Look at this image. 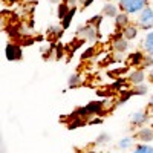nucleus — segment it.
<instances>
[{
  "label": "nucleus",
  "instance_id": "f3484780",
  "mask_svg": "<svg viewBox=\"0 0 153 153\" xmlns=\"http://www.w3.org/2000/svg\"><path fill=\"white\" fill-rule=\"evenodd\" d=\"M132 153H153V146L150 144H139L133 149Z\"/></svg>",
  "mask_w": 153,
  "mask_h": 153
},
{
  "label": "nucleus",
  "instance_id": "f03ea898",
  "mask_svg": "<svg viewBox=\"0 0 153 153\" xmlns=\"http://www.w3.org/2000/svg\"><path fill=\"white\" fill-rule=\"evenodd\" d=\"M100 25H89V23H86V25H83V26L76 28L75 34H76V37H78L80 40L94 43L100 37Z\"/></svg>",
  "mask_w": 153,
  "mask_h": 153
},
{
  "label": "nucleus",
  "instance_id": "9b49d317",
  "mask_svg": "<svg viewBox=\"0 0 153 153\" xmlns=\"http://www.w3.org/2000/svg\"><path fill=\"white\" fill-rule=\"evenodd\" d=\"M120 14V11H118V6L115 5V3H106L103 6V16L104 17H110V19H115Z\"/></svg>",
  "mask_w": 153,
  "mask_h": 153
},
{
  "label": "nucleus",
  "instance_id": "423d86ee",
  "mask_svg": "<svg viewBox=\"0 0 153 153\" xmlns=\"http://www.w3.org/2000/svg\"><path fill=\"white\" fill-rule=\"evenodd\" d=\"M146 80V72L143 68H136L133 71H130L127 74V81H129L132 86H138V84H143Z\"/></svg>",
  "mask_w": 153,
  "mask_h": 153
},
{
  "label": "nucleus",
  "instance_id": "1a4fd4ad",
  "mask_svg": "<svg viewBox=\"0 0 153 153\" xmlns=\"http://www.w3.org/2000/svg\"><path fill=\"white\" fill-rule=\"evenodd\" d=\"M135 138L138 141L141 143H150L153 139V127H143V129H139L136 133H135Z\"/></svg>",
  "mask_w": 153,
  "mask_h": 153
},
{
  "label": "nucleus",
  "instance_id": "39448f33",
  "mask_svg": "<svg viewBox=\"0 0 153 153\" xmlns=\"http://www.w3.org/2000/svg\"><path fill=\"white\" fill-rule=\"evenodd\" d=\"M5 57L8 61H19L23 57V51L22 46L17 43H8L5 48Z\"/></svg>",
  "mask_w": 153,
  "mask_h": 153
},
{
  "label": "nucleus",
  "instance_id": "a211bd4d",
  "mask_svg": "<svg viewBox=\"0 0 153 153\" xmlns=\"http://www.w3.org/2000/svg\"><path fill=\"white\" fill-rule=\"evenodd\" d=\"M130 63H132V65H143V61H144V55H143V52H139V51H138V52H135V54H132L130 57Z\"/></svg>",
  "mask_w": 153,
  "mask_h": 153
},
{
  "label": "nucleus",
  "instance_id": "5701e85b",
  "mask_svg": "<svg viewBox=\"0 0 153 153\" xmlns=\"http://www.w3.org/2000/svg\"><path fill=\"white\" fill-rule=\"evenodd\" d=\"M94 52H95V48H94V46H89V48L84 51V52H83L81 58H83V60H87V57L92 58V57H94Z\"/></svg>",
  "mask_w": 153,
  "mask_h": 153
},
{
  "label": "nucleus",
  "instance_id": "ddd939ff",
  "mask_svg": "<svg viewBox=\"0 0 153 153\" xmlns=\"http://www.w3.org/2000/svg\"><path fill=\"white\" fill-rule=\"evenodd\" d=\"M143 48H144V51H146L150 57H153V31H150V32L146 35L144 43H143Z\"/></svg>",
  "mask_w": 153,
  "mask_h": 153
},
{
  "label": "nucleus",
  "instance_id": "7ed1b4c3",
  "mask_svg": "<svg viewBox=\"0 0 153 153\" xmlns=\"http://www.w3.org/2000/svg\"><path fill=\"white\" fill-rule=\"evenodd\" d=\"M120 8L126 14H139L147 8V0H118Z\"/></svg>",
  "mask_w": 153,
  "mask_h": 153
},
{
  "label": "nucleus",
  "instance_id": "dca6fc26",
  "mask_svg": "<svg viewBox=\"0 0 153 153\" xmlns=\"http://www.w3.org/2000/svg\"><path fill=\"white\" fill-rule=\"evenodd\" d=\"M69 11H71V6H69V5H66L65 2H61V3L58 5V9H57V16H58V19H60V20H63V19L66 17V14H68Z\"/></svg>",
  "mask_w": 153,
  "mask_h": 153
},
{
  "label": "nucleus",
  "instance_id": "cd10ccee",
  "mask_svg": "<svg viewBox=\"0 0 153 153\" xmlns=\"http://www.w3.org/2000/svg\"><path fill=\"white\" fill-rule=\"evenodd\" d=\"M149 78L152 80V83H153V68L150 69V74H149Z\"/></svg>",
  "mask_w": 153,
  "mask_h": 153
},
{
  "label": "nucleus",
  "instance_id": "c85d7f7f",
  "mask_svg": "<svg viewBox=\"0 0 153 153\" xmlns=\"http://www.w3.org/2000/svg\"><path fill=\"white\" fill-rule=\"evenodd\" d=\"M49 2H51V3H57V5H60L63 0H49Z\"/></svg>",
  "mask_w": 153,
  "mask_h": 153
},
{
  "label": "nucleus",
  "instance_id": "c756f323",
  "mask_svg": "<svg viewBox=\"0 0 153 153\" xmlns=\"http://www.w3.org/2000/svg\"><path fill=\"white\" fill-rule=\"evenodd\" d=\"M149 106H152V109H153V95L150 97V103H149Z\"/></svg>",
  "mask_w": 153,
  "mask_h": 153
},
{
  "label": "nucleus",
  "instance_id": "b1692460",
  "mask_svg": "<svg viewBox=\"0 0 153 153\" xmlns=\"http://www.w3.org/2000/svg\"><path fill=\"white\" fill-rule=\"evenodd\" d=\"M141 66H143V69H144V68H147V66H152V68H153V58H152L150 55H149V57H146Z\"/></svg>",
  "mask_w": 153,
  "mask_h": 153
},
{
  "label": "nucleus",
  "instance_id": "6e6552de",
  "mask_svg": "<svg viewBox=\"0 0 153 153\" xmlns=\"http://www.w3.org/2000/svg\"><path fill=\"white\" fill-rule=\"evenodd\" d=\"M112 49H113V52H117V54H124V52H127V49H129V42H127L126 38L120 34V35L113 40Z\"/></svg>",
  "mask_w": 153,
  "mask_h": 153
},
{
  "label": "nucleus",
  "instance_id": "9d476101",
  "mask_svg": "<svg viewBox=\"0 0 153 153\" xmlns=\"http://www.w3.org/2000/svg\"><path fill=\"white\" fill-rule=\"evenodd\" d=\"M120 34L126 38L127 42H129V40H133V38L138 35V26H136V25H127L124 29H121Z\"/></svg>",
  "mask_w": 153,
  "mask_h": 153
},
{
  "label": "nucleus",
  "instance_id": "aec40b11",
  "mask_svg": "<svg viewBox=\"0 0 153 153\" xmlns=\"http://www.w3.org/2000/svg\"><path fill=\"white\" fill-rule=\"evenodd\" d=\"M147 92H149V86H147L146 83L138 84V86H135V89H133V94H135V95H139V97L147 95Z\"/></svg>",
  "mask_w": 153,
  "mask_h": 153
},
{
  "label": "nucleus",
  "instance_id": "a878e982",
  "mask_svg": "<svg viewBox=\"0 0 153 153\" xmlns=\"http://www.w3.org/2000/svg\"><path fill=\"white\" fill-rule=\"evenodd\" d=\"M66 5H69L71 8H74V6H76V3H78V0H63Z\"/></svg>",
  "mask_w": 153,
  "mask_h": 153
},
{
  "label": "nucleus",
  "instance_id": "412c9836",
  "mask_svg": "<svg viewBox=\"0 0 153 153\" xmlns=\"http://www.w3.org/2000/svg\"><path fill=\"white\" fill-rule=\"evenodd\" d=\"M84 124H86V121H84L83 118H74V120H72V123L68 126V129H69V130H72V129L81 127V126H84Z\"/></svg>",
  "mask_w": 153,
  "mask_h": 153
},
{
  "label": "nucleus",
  "instance_id": "f257e3e1",
  "mask_svg": "<svg viewBox=\"0 0 153 153\" xmlns=\"http://www.w3.org/2000/svg\"><path fill=\"white\" fill-rule=\"evenodd\" d=\"M104 110V101H91L89 104L76 109L74 112V117L76 118H87V117H95V115L101 113Z\"/></svg>",
  "mask_w": 153,
  "mask_h": 153
},
{
  "label": "nucleus",
  "instance_id": "2eb2a0df",
  "mask_svg": "<svg viewBox=\"0 0 153 153\" xmlns=\"http://www.w3.org/2000/svg\"><path fill=\"white\" fill-rule=\"evenodd\" d=\"M75 12H76V6H74V8H71V11L66 14V17L61 20V28L63 29H68L69 26H71V23H72V19H74V16H75Z\"/></svg>",
  "mask_w": 153,
  "mask_h": 153
},
{
  "label": "nucleus",
  "instance_id": "393cba45",
  "mask_svg": "<svg viewBox=\"0 0 153 153\" xmlns=\"http://www.w3.org/2000/svg\"><path fill=\"white\" fill-rule=\"evenodd\" d=\"M89 123V126H95V124H101V123H103V120H101V118H92L91 121H87Z\"/></svg>",
  "mask_w": 153,
  "mask_h": 153
},
{
  "label": "nucleus",
  "instance_id": "4be33fe9",
  "mask_svg": "<svg viewBox=\"0 0 153 153\" xmlns=\"http://www.w3.org/2000/svg\"><path fill=\"white\" fill-rule=\"evenodd\" d=\"M109 141H110V135L106 133V132H103L101 135H98V138H97V144H107Z\"/></svg>",
  "mask_w": 153,
  "mask_h": 153
},
{
  "label": "nucleus",
  "instance_id": "0eeeda50",
  "mask_svg": "<svg viewBox=\"0 0 153 153\" xmlns=\"http://www.w3.org/2000/svg\"><path fill=\"white\" fill-rule=\"evenodd\" d=\"M147 120H149V115H147V112H144V110H138V112H133V113L130 115V124H132L133 127H141V126H144V124L147 123Z\"/></svg>",
  "mask_w": 153,
  "mask_h": 153
},
{
  "label": "nucleus",
  "instance_id": "4468645a",
  "mask_svg": "<svg viewBox=\"0 0 153 153\" xmlns=\"http://www.w3.org/2000/svg\"><path fill=\"white\" fill-rule=\"evenodd\" d=\"M68 84H69V87H80V86L83 84V76H81V74L74 72V74L69 76Z\"/></svg>",
  "mask_w": 153,
  "mask_h": 153
},
{
  "label": "nucleus",
  "instance_id": "6ab92c4d",
  "mask_svg": "<svg viewBox=\"0 0 153 153\" xmlns=\"http://www.w3.org/2000/svg\"><path fill=\"white\" fill-rule=\"evenodd\" d=\"M132 143H133V138H130V136H127V138H121L120 141H118V149L126 150V149L132 147Z\"/></svg>",
  "mask_w": 153,
  "mask_h": 153
},
{
  "label": "nucleus",
  "instance_id": "bb28decb",
  "mask_svg": "<svg viewBox=\"0 0 153 153\" xmlns=\"http://www.w3.org/2000/svg\"><path fill=\"white\" fill-rule=\"evenodd\" d=\"M92 3H94V0H86V3H84V5H83V8H84V9H86V8H87V6H91V5H92Z\"/></svg>",
  "mask_w": 153,
  "mask_h": 153
},
{
  "label": "nucleus",
  "instance_id": "20e7f679",
  "mask_svg": "<svg viewBox=\"0 0 153 153\" xmlns=\"http://www.w3.org/2000/svg\"><path fill=\"white\" fill-rule=\"evenodd\" d=\"M136 26L141 29H146V31L153 29V8L147 6L139 12L138 20H136Z\"/></svg>",
  "mask_w": 153,
  "mask_h": 153
},
{
  "label": "nucleus",
  "instance_id": "f8f14e48",
  "mask_svg": "<svg viewBox=\"0 0 153 153\" xmlns=\"http://www.w3.org/2000/svg\"><path fill=\"white\" fill-rule=\"evenodd\" d=\"M115 25H117V28H120V29H124L127 25H130L129 23V14H126V12H120V14L115 17Z\"/></svg>",
  "mask_w": 153,
  "mask_h": 153
}]
</instances>
